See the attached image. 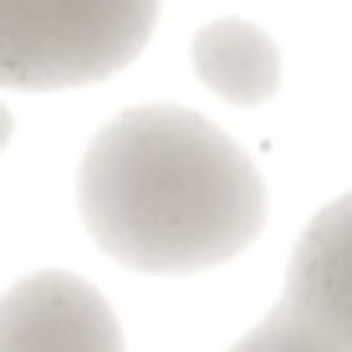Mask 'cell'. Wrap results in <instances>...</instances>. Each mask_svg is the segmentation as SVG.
Here are the masks:
<instances>
[{"label": "cell", "instance_id": "7a4b0ae2", "mask_svg": "<svg viewBox=\"0 0 352 352\" xmlns=\"http://www.w3.org/2000/svg\"><path fill=\"white\" fill-rule=\"evenodd\" d=\"M153 21L159 0H0V87L102 82L148 46Z\"/></svg>", "mask_w": 352, "mask_h": 352}, {"label": "cell", "instance_id": "3957f363", "mask_svg": "<svg viewBox=\"0 0 352 352\" xmlns=\"http://www.w3.org/2000/svg\"><path fill=\"white\" fill-rule=\"evenodd\" d=\"M0 352H123V332L97 286L36 271L0 296Z\"/></svg>", "mask_w": 352, "mask_h": 352}, {"label": "cell", "instance_id": "52a82bcc", "mask_svg": "<svg viewBox=\"0 0 352 352\" xmlns=\"http://www.w3.org/2000/svg\"><path fill=\"white\" fill-rule=\"evenodd\" d=\"M10 133H16V123H10V113H6V107H0V148H6V143H10Z\"/></svg>", "mask_w": 352, "mask_h": 352}, {"label": "cell", "instance_id": "8992f818", "mask_svg": "<svg viewBox=\"0 0 352 352\" xmlns=\"http://www.w3.org/2000/svg\"><path fill=\"white\" fill-rule=\"evenodd\" d=\"M230 352H342V347H337L317 322L301 317L291 301H281L271 317H265L261 327H250Z\"/></svg>", "mask_w": 352, "mask_h": 352}, {"label": "cell", "instance_id": "5b68a950", "mask_svg": "<svg viewBox=\"0 0 352 352\" xmlns=\"http://www.w3.org/2000/svg\"><path fill=\"white\" fill-rule=\"evenodd\" d=\"M194 72L225 102L256 107L281 87V52L261 26H250L240 16H220L194 36Z\"/></svg>", "mask_w": 352, "mask_h": 352}, {"label": "cell", "instance_id": "6da1fadb", "mask_svg": "<svg viewBox=\"0 0 352 352\" xmlns=\"http://www.w3.org/2000/svg\"><path fill=\"white\" fill-rule=\"evenodd\" d=\"M77 210L113 261L184 276L235 261L265 225V179L189 107H133L82 153Z\"/></svg>", "mask_w": 352, "mask_h": 352}, {"label": "cell", "instance_id": "277c9868", "mask_svg": "<svg viewBox=\"0 0 352 352\" xmlns=\"http://www.w3.org/2000/svg\"><path fill=\"white\" fill-rule=\"evenodd\" d=\"M342 352H352V194L332 199L301 230L286 265V296Z\"/></svg>", "mask_w": 352, "mask_h": 352}]
</instances>
